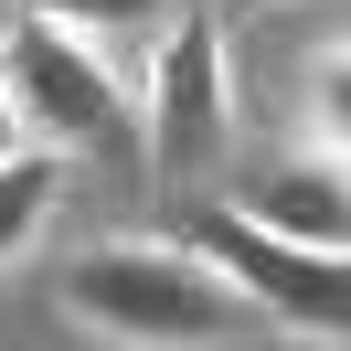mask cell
<instances>
[{
    "label": "cell",
    "instance_id": "1",
    "mask_svg": "<svg viewBox=\"0 0 351 351\" xmlns=\"http://www.w3.org/2000/svg\"><path fill=\"white\" fill-rule=\"evenodd\" d=\"M64 319L96 330L107 351H223L256 330V308L181 234H107L64 266Z\"/></svg>",
    "mask_w": 351,
    "mask_h": 351
},
{
    "label": "cell",
    "instance_id": "2",
    "mask_svg": "<svg viewBox=\"0 0 351 351\" xmlns=\"http://www.w3.org/2000/svg\"><path fill=\"white\" fill-rule=\"evenodd\" d=\"M0 86H11L22 138L53 149V160L128 149V128H138V96H128V75L107 64V43H86V32H64V22H32V11L0 22Z\"/></svg>",
    "mask_w": 351,
    "mask_h": 351
},
{
    "label": "cell",
    "instance_id": "3",
    "mask_svg": "<svg viewBox=\"0 0 351 351\" xmlns=\"http://www.w3.org/2000/svg\"><path fill=\"white\" fill-rule=\"evenodd\" d=\"M128 138H149V171H160V181L213 171L223 138H234V64H223V32L202 22L192 0L149 32V64H138V128H128Z\"/></svg>",
    "mask_w": 351,
    "mask_h": 351
},
{
    "label": "cell",
    "instance_id": "4",
    "mask_svg": "<svg viewBox=\"0 0 351 351\" xmlns=\"http://www.w3.org/2000/svg\"><path fill=\"white\" fill-rule=\"evenodd\" d=\"M181 245H192V256L213 266V277L234 287L256 319L308 330V341H341V319H351V277H341V256H308V245L266 234V223H245L234 202L192 213V223H181Z\"/></svg>",
    "mask_w": 351,
    "mask_h": 351
},
{
    "label": "cell",
    "instance_id": "5",
    "mask_svg": "<svg viewBox=\"0 0 351 351\" xmlns=\"http://www.w3.org/2000/svg\"><path fill=\"white\" fill-rule=\"evenodd\" d=\"M234 213L266 223V234H287V245H308V256H341V245H351V181H341V149H287V160H266V171H245Z\"/></svg>",
    "mask_w": 351,
    "mask_h": 351
},
{
    "label": "cell",
    "instance_id": "6",
    "mask_svg": "<svg viewBox=\"0 0 351 351\" xmlns=\"http://www.w3.org/2000/svg\"><path fill=\"white\" fill-rule=\"evenodd\" d=\"M53 202H64V160H53V149H11V160H0V266L53 223Z\"/></svg>",
    "mask_w": 351,
    "mask_h": 351
},
{
    "label": "cell",
    "instance_id": "7",
    "mask_svg": "<svg viewBox=\"0 0 351 351\" xmlns=\"http://www.w3.org/2000/svg\"><path fill=\"white\" fill-rule=\"evenodd\" d=\"M0 11H32V22H64L86 43H149L181 0H0Z\"/></svg>",
    "mask_w": 351,
    "mask_h": 351
},
{
    "label": "cell",
    "instance_id": "8",
    "mask_svg": "<svg viewBox=\"0 0 351 351\" xmlns=\"http://www.w3.org/2000/svg\"><path fill=\"white\" fill-rule=\"evenodd\" d=\"M11 149H32V138H22V117H11V86H0V160Z\"/></svg>",
    "mask_w": 351,
    "mask_h": 351
},
{
    "label": "cell",
    "instance_id": "9",
    "mask_svg": "<svg viewBox=\"0 0 351 351\" xmlns=\"http://www.w3.org/2000/svg\"><path fill=\"white\" fill-rule=\"evenodd\" d=\"M245 11H266V0H245Z\"/></svg>",
    "mask_w": 351,
    "mask_h": 351
},
{
    "label": "cell",
    "instance_id": "10",
    "mask_svg": "<svg viewBox=\"0 0 351 351\" xmlns=\"http://www.w3.org/2000/svg\"><path fill=\"white\" fill-rule=\"evenodd\" d=\"M0 22H11V11H0Z\"/></svg>",
    "mask_w": 351,
    "mask_h": 351
}]
</instances>
